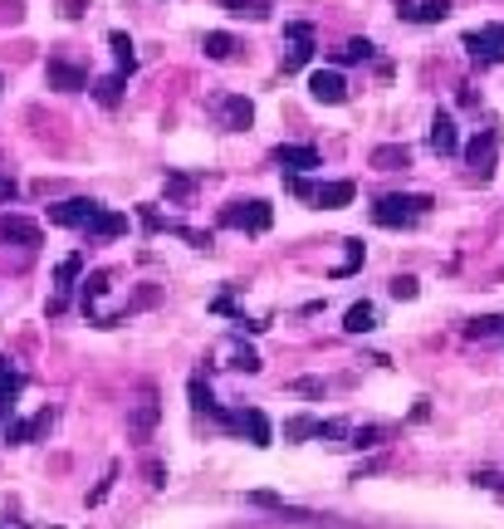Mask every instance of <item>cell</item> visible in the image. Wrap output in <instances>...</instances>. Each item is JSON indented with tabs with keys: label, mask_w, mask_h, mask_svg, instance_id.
Wrapping results in <instances>:
<instances>
[{
	"label": "cell",
	"mask_w": 504,
	"mask_h": 529,
	"mask_svg": "<svg viewBox=\"0 0 504 529\" xmlns=\"http://www.w3.org/2000/svg\"><path fill=\"white\" fill-rule=\"evenodd\" d=\"M431 211V196H382L372 206V221L378 226H416Z\"/></svg>",
	"instance_id": "6da1fadb"
},
{
	"label": "cell",
	"mask_w": 504,
	"mask_h": 529,
	"mask_svg": "<svg viewBox=\"0 0 504 529\" xmlns=\"http://www.w3.org/2000/svg\"><path fill=\"white\" fill-rule=\"evenodd\" d=\"M270 221H274V206L270 202H231L221 211V226H231V231H270Z\"/></svg>",
	"instance_id": "7a4b0ae2"
},
{
	"label": "cell",
	"mask_w": 504,
	"mask_h": 529,
	"mask_svg": "<svg viewBox=\"0 0 504 529\" xmlns=\"http://www.w3.org/2000/svg\"><path fill=\"white\" fill-rule=\"evenodd\" d=\"M465 50L475 64H500L504 59V25H480V30H465Z\"/></svg>",
	"instance_id": "3957f363"
},
{
	"label": "cell",
	"mask_w": 504,
	"mask_h": 529,
	"mask_svg": "<svg viewBox=\"0 0 504 529\" xmlns=\"http://www.w3.org/2000/svg\"><path fill=\"white\" fill-rule=\"evenodd\" d=\"M157 422H162V402H157V392L148 387L133 402V412H127V436H133V441H148V436L157 432Z\"/></svg>",
	"instance_id": "277c9868"
},
{
	"label": "cell",
	"mask_w": 504,
	"mask_h": 529,
	"mask_svg": "<svg viewBox=\"0 0 504 529\" xmlns=\"http://www.w3.org/2000/svg\"><path fill=\"white\" fill-rule=\"evenodd\" d=\"M284 44H289V54H284V74H294V69L309 64V54H314V25L289 20L284 25Z\"/></svg>",
	"instance_id": "5b68a950"
},
{
	"label": "cell",
	"mask_w": 504,
	"mask_h": 529,
	"mask_svg": "<svg viewBox=\"0 0 504 529\" xmlns=\"http://www.w3.org/2000/svg\"><path fill=\"white\" fill-rule=\"evenodd\" d=\"M98 211H103V206H98L94 196H74V202L50 206V221L54 226H74V231H88V226L98 221Z\"/></svg>",
	"instance_id": "8992f818"
},
{
	"label": "cell",
	"mask_w": 504,
	"mask_h": 529,
	"mask_svg": "<svg viewBox=\"0 0 504 529\" xmlns=\"http://www.w3.org/2000/svg\"><path fill=\"white\" fill-rule=\"evenodd\" d=\"M494 152H500V133H494V127H485V138H475L470 148H465V162L475 167V177H480V181L494 172Z\"/></svg>",
	"instance_id": "52a82bcc"
},
{
	"label": "cell",
	"mask_w": 504,
	"mask_h": 529,
	"mask_svg": "<svg viewBox=\"0 0 504 529\" xmlns=\"http://www.w3.org/2000/svg\"><path fill=\"white\" fill-rule=\"evenodd\" d=\"M309 94L318 98V104H347V84L338 69H318V74H309Z\"/></svg>",
	"instance_id": "ba28073f"
},
{
	"label": "cell",
	"mask_w": 504,
	"mask_h": 529,
	"mask_svg": "<svg viewBox=\"0 0 504 529\" xmlns=\"http://www.w3.org/2000/svg\"><path fill=\"white\" fill-rule=\"evenodd\" d=\"M274 162L289 172H314L318 167V148H309V142H279L274 148Z\"/></svg>",
	"instance_id": "9c48e42d"
},
{
	"label": "cell",
	"mask_w": 504,
	"mask_h": 529,
	"mask_svg": "<svg viewBox=\"0 0 504 529\" xmlns=\"http://www.w3.org/2000/svg\"><path fill=\"white\" fill-rule=\"evenodd\" d=\"M0 241L34 250V245H40V226H34L30 216H0Z\"/></svg>",
	"instance_id": "30bf717a"
},
{
	"label": "cell",
	"mask_w": 504,
	"mask_h": 529,
	"mask_svg": "<svg viewBox=\"0 0 504 529\" xmlns=\"http://www.w3.org/2000/svg\"><path fill=\"white\" fill-rule=\"evenodd\" d=\"M431 148L441 152V157H455V152H461V133H455V118L451 113L431 118Z\"/></svg>",
	"instance_id": "8fae6325"
},
{
	"label": "cell",
	"mask_w": 504,
	"mask_h": 529,
	"mask_svg": "<svg viewBox=\"0 0 504 529\" xmlns=\"http://www.w3.org/2000/svg\"><path fill=\"white\" fill-rule=\"evenodd\" d=\"M50 88H59V94H79V88H88V74L84 69H74V64H64V59H50Z\"/></svg>",
	"instance_id": "7c38bea8"
},
{
	"label": "cell",
	"mask_w": 504,
	"mask_h": 529,
	"mask_svg": "<svg viewBox=\"0 0 504 529\" xmlns=\"http://www.w3.org/2000/svg\"><path fill=\"white\" fill-rule=\"evenodd\" d=\"M221 123L231 127V133H245V127L255 123V104H250V98H241V94L221 98Z\"/></svg>",
	"instance_id": "4fadbf2b"
},
{
	"label": "cell",
	"mask_w": 504,
	"mask_h": 529,
	"mask_svg": "<svg viewBox=\"0 0 504 529\" xmlns=\"http://www.w3.org/2000/svg\"><path fill=\"white\" fill-rule=\"evenodd\" d=\"M50 426H54V412L44 407L40 417H30V422H11V432H5V436H11L15 446H25V441H40V436L50 432Z\"/></svg>",
	"instance_id": "5bb4252c"
},
{
	"label": "cell",
	"mask_w": 504,
	"mask_h": 529,
	"mask_svg": "<svg viewBox=\"0 0 504 529\" xmlns=\"http://www.w3.org/2000/svg\"><path fill=\"white\" fill-rule=\"evenodd\" d=\"M372 167H378V172H401V167H411L407 142H382V148H372Z\"/></svg>",
	"instance_id": "9a60e30c"
},
{
	"label": "cell",
	"mask_w": 504,
	"mask_h": 529,
	"mask_svg": "<svg viewBox=\"0 0 504 529\" xmlns=\"http://www.w3.org/2000/svg\"><path fill=\"white\" fill-rule=\"evenodd\" d=\"M235 432H250V441H255V446H270V441H274V426H270V417H264L260 407L241 412V426H235Z\"/></svg>",
	"instance_id": "2e32d148"
},
{
	"label": "cell",
	"mask_w": 504,
	"mask_h": 529,
	"mask_svg": "<svg viewBox=\"0 0 504 529\" xmlns=\"http://www.w3.org/2000/svg\"><path fill=\"white\" fill-rule=\"evenodd\" d=\"M353 196H357V187H353V181H324L314 202L324 206V211H338V206H347Z\"/></svg>",
	"instance_id": "e0dca14e"
},
{
	"label": "cell",
	"mask_w": 504,
	"mask_h": 529,
	"mask_svg": "<svg viewBox=\"0 0 504 529\" xmlns=\"http://www.w3.org/2000/svg\"><path fill=\"white\" fill-rule=\"evenodd\" d=\"M20 372L11 368V363H0V426H5V412L15 407V392H20Z\"/></svg>",
	"instance_id": "ac0fdd59"
},
{
	"label": "cell",
	"mask_w": 504,
	"mask_h": 529,
	"mask_svg": "<svg viewBox=\"0 0 504 529\" xmlns=\"http://www.w3.org/2000/svg\"><path fill=\"white\" fill-rule=\"evenodd\" d=\"M79 270H84V260H79V255H69V260L54 270V285H59V299H54V309H64V299H69V289H74Z\"/></svg>",
	"instance_id": "d6986e66"
},
{
	"label": "cell",
	"mask_w": 504,
	"mask_h": 529,
	"mask_svg": "<svg viewBox=\"0 0 504 529\" xmlns=\"http://www.w3.org/2000/svg\"><path fill=\"white\" fill-rule=\"evenodd\" d=\"M343 328H347V334H368V328H378L372 304H353V309H347V318H343Z\"/></svg>",
	"instance_id": "ffe728a7"
},
{
	"label": "cell",
	"mask_w": 504,
	"mask_h": 529,
	"mask_svg": "<svg viewBox=\"0 0 504 529\" xmlns=\"http://www.w3.org/2000/svg\"><path fill=\"white\" fill-rule=\"evenodd\" d=\"M231 54H235V40H231V34H225V30H210V34H206V59L225 64V59H231Z\"/></svg>",
	"instance_id": "44dd1931"
},
{
	"label": "cell",
	"mask_w": 504,
	"mask_h": 529,
	"mask_svg": "<svg viewBox=\"0 0 504 529\" xmlns=\"http://www.w3.org/2000/svg\"><path fill=\"white\" fill-rule=\"evenodd\" d=\"M191 407H196V412H210V417H221V402L210 397L206 378H191Z\"/></svg>",
	"instance_id": "7402d4cb"
},
{
	"label": "cell",
	"mask_w": 504,
	"mask_h": 529,
	"mask_svg": "<svg viewBox=\"0 0 504 529\" xmlns=\"http://www.w3.org/2000/svg\"><path fill=\"white\" fill-rule=\"evenodd\" d=\"M108 44H113L118 64H123V74H133V69H137V54H133V40H127V34H123V30H113V34H108Z\"/></svg>",
	"instance_id": "603a6c76"
},
{
	"label": "cell",
	"mask_w": 504,
	"mask_h": 529,
	"mask_svg": "<svg viewBox=\"0 0 504 529\" xmlns=\"http://www.w3.org/2000/svg\"><path fill=\"white\" fill-rule=\"evenodd\" d=\"M451 15V0H421L416 5V25H441Z\"/></svg>",
	"instance_id": "cb8c5ba5"
},
{
	"label": "cell",
	"mask_w": 504,
	"mask_h": 529,
	"mask_svg": "<svg viewBox=\"0 0 504 529\" xmlns=\"http://www.w3.org/2000/svg\"><path fill=\"white\" fill-rule=\"evenodd\" d=\"M94 94H98V104H103V108H118V98H123V74L98 79V84H94Z\"/></svg>",
	"instance_id": "d4e9b609"
},
{
	"label": "cell",
	"mask_w": 504,
	"mask_h": 529,
	"mask_svg": "<svg viewBox=\"0 0 504 529\" xmlns=\"http://www.w3.org/2000/svg\"><path fill=\"white\" fill-rule=\"evenodd\" d=\"M88 231H94V235H123L127 231V216L123 211H98V221L88 226Z\"/></svg>",
	"instance_id": "484cf974"
},
{
	"label": "cell",
	"mask_w": 504,
	"mask_h": 529,
	"mask_svg": "<svg viewBox=\"0 0 504 529\" xmlns=\"http://www.w3.org/2000/svg\"><path fill=\"white\" fill-rule=\"evenodd\" d=\"M333 59H338V64H357V59H372V44H368V40H347L343 50L333 54Z\"/></svg>",
	"instance_id": "4316f807"
},
{
	"label": "cell",
	"mask_w": 504,
	"mask_h": 529,
	"mask_svg": "<svg viewBox=\"0 0 504 529\" xmlns=\"http://www.w3.org/2000/svg\"><path fill=\"white\" fill-rule=\"evenodd\" d=\"M191 191H196V177H181V172H172V177H167V196H172V202H187Z\"/></svg>",
	"instance_id": "83f0119b"
},
{
	"label": "cell",
	"mask_w": 504,
	"mask_h": 529,
	"mask_svg": "<svg viewBox=\"0 0 504 529\" xmlns=\"http://www.w3.org/2000/svg\"><path fill=\"white\" fill-rule=\"evenodd\" d=\"M465 334H470V339H494V334H504V318H475Z\"/></svg>",
	"instance_id": "f1b7e54d"
},
{
	"label": "cell",
	"mask_w": 504,
	"mask_h": 529,
	"mask_svg": "<svg viewBox=\"0 0 504 529\" xmlns=\"http://www.w3.org/2000/svg\"><path fill=\"white\" fill-rule=\"evenodd\" d=\"M284 436L294 441V436H318V422L314 417H294V422H284Z\"/></svg>",
	"instance_id": "f546056e"
},
{
	"label": "cell",
	"mask_w": 504,
	"mask_h": 529,
	"mask_svg": "<svg viewBox=\"0 0 504 529\" xmlns=\"http://www.w3.org/2000/svg\"><path fill=\"white\" fill-rule=\"evenodd\" d=\"M225 11L231 15H264L270 5H264V0H225Z\"/></svg>",
	"instance_id": "4dcf8cb0"
},
{
	"label": "cell",
	"mask_w": 504,
	"mask_h": 529,
	"mask_svg": "<svg viewBox=\"0 0 504 529\" xmlns=\"http://www.w3.org/2000/svg\"><path fill=\"white\" fill-rule=\"evenodd\" d=\"M357 264H363V241H347V260H343V264H338L333 275H353Z\"/></svg>",
	"instance_id": "1f68e13d"
},
{
	"label": "cell",
	"mask_w": 504,
	"mask_h": 529,
	"mask_svg": "<svg viewBox=\"0 0 504 529\" xmlns=\"http://www.w3.org/2000/svg\"><path fill=\"white\" fill-rule=\"evenodd\" d=\"M392 295H397V299H416V280L397 275V280H392Z\"/></svg>",
	"instance_id": "d6a6232c"
},
{
	"label": "cell",
	"mask_w": 504,
	"mask_h": 529,
	"mask_svg": "<svg viewBox=\"0 0 504 529\" xmlns=\"http://www.w3.org/2000/svg\"><path fill=\"white\" fill-rule=\"evenodd\" d=\"M378 441H382V432H378V426H368V432L357 426V432H353V446H378Z\"/></svg>",
	"instance_id": "836d02e7"
},
{
	"label": "cell",
	"mask_w": 504,
	"mask_h": 529,
	"mask_svg": "<svg viewBox=\"0 0 504 529\" xmlns=\"http://www.w3.org/2000/svg\"><path fill=\"white\" fill-rule=\"evenodd\" d=\"M15 191H20V187H15V177H11V172H0V202H15Z\"/></svg>",
	"instance_id": "e575fe53"
},
{
	"label": "cell",
	"mask_w": 504,
	"mask_h": 529,
	"mask_svg": "<svg viewBox=\"0 0 504 529\" xmlns=\"http://www.w3.org/2000/svg\"><path fill=\"white\" fill-rule=\"evenodd\" d=\"M294 392H304V397H318V392H324V382H318V378H299Z\"/></svg>",
	"instance_id": "d590c367"
},
{
	"label": "cell",
	"mask_w": 504,
	"mask_h": 529,
	"mask_svg": "<svg viewBox=\"0 0 504 529\" xmlns=\"http://www.w3.org/2000/svg\"><path fill=\"white\" fill-rule=\"evenodd\" d=\"M162 476H167V466H162V461H148V480H152V486H162Z\"/></svg>",
	"instance_id": "8d00e7d4"
}]
</instances>
